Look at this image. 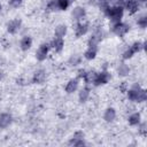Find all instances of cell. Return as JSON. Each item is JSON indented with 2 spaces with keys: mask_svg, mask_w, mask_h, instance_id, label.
Wrapping results in <instances>:
<instances>
[{
  "mask_svg": "<svg viewBox=\"0 0 147 147\" xmlns=\"http://www.w3.org/2000/svg\"><path fill=\"white\" fill-rule=\"evenodd\" d=\"M95 55H96V47H91V46H88V49L85 52V57H86L87 60H92V59L95 57Z\"/></svg>",
  "mask_w": 147,
  "mask_h": 147,
  "instance_id": "17",
  "label": "cell"
},
{
  "mask_svg": "<svg viewBox=\"0 0 147 147\" xmlns=\"http://www.w3.org/2000/svg\"><path fill=\"white\" fill-rule=\"evenodd\" d=\"M84 16H85V10H84V8H82V7H76V8L72 10V17H74L75 20H82Z\"/></svg>",
  "mask_w": 147,
  "mask_h": 147,
  "instance_id": "11",
  "label": "cell"
},
{
  "mask_svg": "<svg viewBox=\"0 0 147 147\" xmlns=\"http://www.w3.org/2000/svg\"><path fill=\"white\" fill-rule=\"evenodd\" d=\"M45 78H46V74H45L44 70H38L33 75V82L34 83H38V84L39 83H42L45 80Z\"/></svg>",
  "mask_w": 147,
  "mask_h": 147,
  "instance_id": "10",
  "label": "cell"
},
{
  "mask_svg": "<svg viewBox=\"0 0 147 147\" xmlns=\"http://www.w3.org/2000/svg\"><path fill=\"white\" fill-rule=\"evenodd\" d=\"M77 87H78V83H77V80H76V79H71V80L67 84V86H65V91H67L68 93H72V92H75V91L77 90Z\"/></svg>",
  "mask_w": 147,
  "mask_h": 147,
  "instance_id": "13",
  "label": "cell"
},
{
  "mask_svg": "<svg viewBox=\"0 0 147 147\" xmlns=\"http://www.w3.org/2000/svg\"><path fill=\"white\" fill-rule=\"evenodd\" d=\"M108 2H109V5H113V6L123 7V6H124V3H125V0H109Z\"/></svg>",
  "mask_w": 147,
  "mask_h": 147,
  "instance_id": "25",
  "label": "cell"
},
{
  "mask_svg": "<svg viewBox=\"0 0 147 147\" xmlns=\"http://www.w3.org/2000/svg\"><path fill=\"white\" fill-rule=\"evenodd\" d=\"M20 28H21V21H20L18 18L11 20V21L8 23V25H7V30H8V32H10V33H16V32L20 30Z\"/></svg>",
  "mask_w": 147,
  "mask_h": 147,
  "instance_id": "4",
  "label": "cell"
},
{
  "mask_svg": "<svg viewBox=\"0 0 147 147\" xmlns=\"http://www.w3.org/2000/svg\"><path fill=\"white\" fill-rule=\"evenodd\" d=\"M138 92H139V86H138V88H137V86H136V88L130 90V91L127 92V96H129V99H130L131 101H137Z\"/></svg>",
  "mask_w": 147,
  "mask_h": 147,
  "instance_id": "18",
  "label": "cell"
},
{
  "mask_svg": "<svg viewBox=\"0 0 147 147\" xmlns=\"http://www.w3.org/2000/svg\"><path fill=\"white\" fill-rule=\"evenodd\" d=\"M0 9H1V5H0Z\"/></svg>",
  "mask_w": 147,
  "mask_h": 147,
  "instance_id": "29",
  "label": "cell"
},
{
  "mask_svg": "<svg viewBox=\"0 0 147 147\" xmlns=\"http://www.w3.org/2000/svg\"><path fill=\"white\" fill-rule=\"evenodd\" d=\"M2 77H3V75H2V72H1V71H0V80H1V79H2Z\"/></svg>",
  "mask_w": 147,
  "mask_h": 147,
  "instance_id": "28",
  "label": "cell"
},
{
  "mask_svg": "<svg viewBox=\"0 0 147 147\" xmlns=\"http://www.w3.org/2000/svg\"><path fill=\"white\" fill-rule=\"evenodd\" d=\"M11 122V116L8 114H2L0 115V127H7Z\"/></svg>",
  "mask_w": 147,
  "mask_h": 147,
  "instance_id": "9",
  "label": "cell"
},
{
  "mask_svg": "<svg viewBox=\"0 0 147 147\" xmlns=\"http://www.w3.org/2000/svg\"><path fill=\"white\" fill-rule=\"evenodd\" d=\"M57 5H59V9L65 10L68 8V6L70 5V2H69V0H57Z\"/></svg>",
  "mask_w": 147,
  "mask_h": 147,
  "instance_id": "20",
  "label": "cell"
},
{
  "mask_svg": "<svg viewBox=\"0 0 147 147\" xmlns=\"http://www.w3.org/2000/svg\"><path fill=\"white\" fill-rule=\"evenodd\" d=\"M86 31H87V24H85V23H79V24L77 25V28H76V36H77V37H80V36L85 34Z\"/></svg>",
  "mask_w": 147,
  "mask_h": 147,
  "instance_id": "14",
  "label": "cell"
},
{
  "mask_svg": "<svg viewBox=\"0 0 147 147\" xmlns=\"http://www.w3.org/2000/svg\"><path fill=\"white\" fill-rule=\"evenodd\" d=\"M124 6H125V8L127 9V11H129L130 14L136 13V11L138 10V7H139L137 0H125Z\"/></svg>",
  "mask_w": 147,
  "mask_h": 147,
  "instance_id": "6",
  "label": "cell"
},
{
  "mask_svg": "<svg viewBox=\"0 0 147 147\" xmlns=\"http://www.w3.org/2000/svg\"><path fill=\"white\" fill-rule=\"evenodd\" d=\"M103 117H105V119H106L107 122H111V121L115 119V117H116V113H115V110H114L113 108H108V109L106 110Z\"/></svg>",
  "mask_w": 147,
  "mask_h": 147,
  "instance_id": "16",
  "label": "cell"
},
{
  "mask_svg": "<svg viewBox=\"0 0 147 147\" xmlns=\"http://www.w3.org/2000/svg\"><path fill=\"white\" fill-rule=\"evenodd\" d=\"M48 10L51 11H54V10H59V5H57V0H52L49 1L48 6H47Z\"/></svg>",
  "mask_w": 147,
  "mask_h": 147,
  "instance_id": "21",
  "label": "cell"
},
{
  "mask_svg": "<svg viewBox=\"0 0 147 147\" xmlns=\"http://www.w3.org/2000/svg\"><path fill=\"white\" fill-rule=\"evenodd\" d=\"M141 48H142V44H141V42H134V44L123 54V57H124V59H130L133 54H136L137 52H139Z\"/></svg>",
  "mask_w": 147,
  "mask_h": 147,
  "instance_id": "2",
  "label": "cell"
},
{
  "mask_svg": "<svg viewBox=\"0 0 147 147\" xmlns=\"http://www.w3.org/2000/svg\"><path fill=\"white\" fill-rule=\"evenodd\" d=\"M63 46H64V41H63L62 38H56L55 37V39L52 41V47H53V49H55V52H61Z\"/></svg>",
  "mask_w": 147,
  "mask_h": 147,
  "instance_id": "8",
  "label": "cell"
},
{
  "mask_svg": "<svg viewBox=\"0 0 147 147\" xmlns=\"http://www.w3.org/2000/svg\"><path fill=\"white\" fill-rule=\"evenodd\" d=\"M145 100H146V91H145V90H140V88H139L137 101H138V102H142V101H145Z\"/></svg>",
  "mask_w": 147,
  "mask_h": 147,
  "instance_id": "24",
  "label": "cell"
},
{
  "mask_svg": "<svg viewBox=\"0 0 147 147\" xmlns=\"http://www.w3.org/2000/svg\"><path fill=\"white\" fill-rule=\"evenodd\" d=\"M139 122H140V115H139L138 113H134V114H132V115L129 117V123H130L131 125H137Z\"/></svg>",
  "mask_w": 147,
  "mask_h": 147,
  "instance_id": "19",
  "label": "cell"
},
{
  "mask_svg": "<svg viewBox=\"0 0 147 147\" xmlns=\"http://www.w3.org/2000/svg\"><path fill=\"white\" fill-rule=\"evenodd\" d=\"M108 80H109V75L107 72H100V74H96L94 84L95 85H101V84L108 83Z\"/></svg>",
  "mask_w": 147,
  "mask_h": 147,
  "instance_id": "7",
  "label": "cell"
},
{
  "mask_svg": "<svg viewBox=\"0 0 147 147\" xmlns=\"http://www.w3.org/2000/svg\"><path fill=\"white\" fill-rule=\"evenodd\" d=\"M31 45H32V39L30 37L26 36V37L22 38V40H21V48L23 51H28L31 47Z\"/></svg>",
  "mask_w": 147,
  "mask_h": 147,
  "instance_id": "12",
  "label": "cell"
},
{
  "mask_svg": "<svg viewBox=\"0 0 147 147\" xmlns=\"http://www.w3.org/2000/svg\"><path fill=\"white\" fill-rule=\"evenodd\" d=\"M138 24L141 26V28H145L146 26V24H147V18L144 16V17H141L140 20H138Z\"/></svg>",
  "mask_w": 147,
  "mask_h": 147,
  "instance_id": "26",
  "label": "cell"
},
{
  "mask_svg": "<svg viewBox=\"0 0 147 147\" xmlns=\"http://www.w3.org/2000/svg\"><path fill=\"white\" fill-rule=\"evenodd\" d=\"M47 53H48V45H41L39 46V48L37 49V53H36V56L39 61H44L47 56Z\"/></svg>",
  "mask_w": 147,
  "mask_h": 147,
  "instance_id": "5",
  "label": "cell"
},
{
  "mask_svg": "<svg viewBox=\"0 0 147 147\" xmlns=\"http://www.w3.org/2000/svg\"><path fill=\"white\" fill-rule=\"evenodd\" d=\"M129 71H130V69H129V67H127L126 64H122V65H119V68H118V74L122 75V76L127 75Z\"/></svg>",
  "mask_w": 147,
  "mask_h": 147,
  "instance_id": "22",
  "label": "cell"
},
{
  "mask_svg": "<svg viewBox=\"0 0 147 147\" xmlns=\"http://www.w3.org/2000/svg\"><path fill=\"white\" fill-rule=\"evenodd\" d=\"M88 95H90V93H88V90H82L80 91V93H79V100L80 101H86L87 100V98H88Z\"/></svg>",
  "mask_w": 147,
  "mask_h": 147,
  "instance_id": "23",
  "label": "cell"
},
{
  "mask_svg": "<svg viewBox=\"0 0 147 147\" xmlns=\"http://www.w3.org/2000/svg\"><path fill=\"white\" fill-rule=\"evenodd\" d=\"M22 1H23V0H9L10 5L14 6V7H18V6L22 3Z\"/></svg>",
  "mask_w": 147,
  "mask_h": 147,
  "instance_id": "27",
  "label": "cell"
},
{
  "mask_svg": "<svg viewBox=\"0 0 147 147\" xmlns=\"http://www.w3.org/2000/svg\"><path fill=\"white\" fill-rule=\"evenodd\" d=\"M114 33L117 34V36H124L127 31H129V26L126 24H123V23H116L114 25V29H113Z\"/></svg>",
  "mask_w": 147,
  "mask_h": 147,
  "instance_id": "3",
  "label": "cell"
},
{
  "mask_svg": "<svg viewBox=\"0 0 147 147\" xmlns=\"http://www.w3.org/2000/svg\"><path fill=\"white\" fill-rule=\"evenodd\" d=\"M106 15L110 18V21L116 24V23H119L122 16H123V7H117V6H113V7H108L106 10H105Z\"/></svg>",
  "mask_w": 147,
  "mask_h": 147,
  "instance_id": "1",
  "label": "cell"
},
{
  "mask_svg": "<svg viewBox=\"0 0 147 147\" xmlns=\"http://www.w3.org/2000/svg\"><path fill=\"white\" fill-rule=\"evenodd\" d=\"M67 33V26L65 25H59L55 28V37L56 38H63Z\"/></svg>",
  "mask_w": 147,
  "mask_h": 147,
  "instance_id": "15",
  "label": "cell"
}]
</instances>
